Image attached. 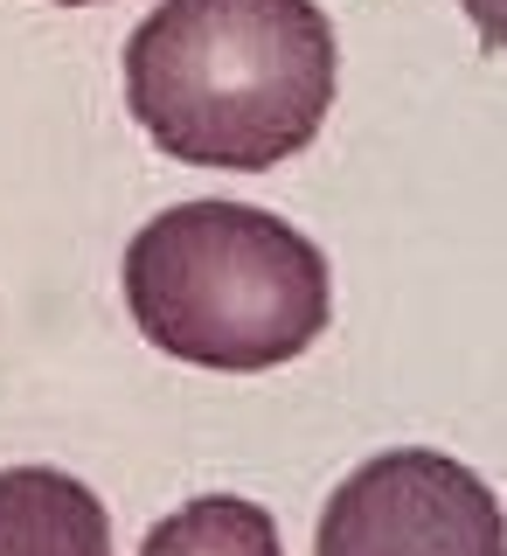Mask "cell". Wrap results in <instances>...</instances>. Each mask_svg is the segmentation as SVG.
I'll list each match as a JSON object with an SVG mask.
<instances>
[{
  "mask_svg": "<svg viewBox=\"0 0 507 556\" xmlns=\"http://www.w3.org/2000/svg\"><path fill=\"white\" fill-rule=\"evenodd\" d=\"M0 556H112V515L77 473L8 466L0 473Z\"/></svg>",
  "mask_w": 507,
  "mask_h": 556,
  "instance_id": "cell-4",
  "label": "cell"
},
{
  "mask_svg": "<svg viewBox=\"0 0 507 556\" xmlns=\"http://www.w3.org/2000/svg\"><path fill=\"white\" fill-rule=\"evenodd\" d=\"M56 8H104V0H56Z\"/></svg>",
  "mask_w": 507,
  "mask_h": 556,
  "instance_id": "cell-6",
  "label": "cell"
},
{
  "mask_svg": "<svg viewBox=\"0 0 507 556\" xmlns=\"http://www.w3.org/2000/svg\"><path fill=\"white\" fill-rule=\"evenodd\" d=\"M126 306L161 355L257 376L327 334L334 286L306 230L251 202L161 208L126 243Z\"/></svg>",
  "mask_w": 507,
  "mask_h": 556,
  "instance_id": "cell-2",
  "label": "cell"
},
{
  "mask_svg": "<svg viewBox=\"0 0 507 556\" xmlns=\"http://www.w3.org/2000/svg\"><path fill=\"white\" fill-rule=\"evenodd\" d=\"M313 556H507L500 501L445 452H376L327 494Z\"/></svg>",
  "mask_w": 507,
  "mask_h": 556,
  "instance_id": "cell-3",
  "label": "cell"
},
{
  "mask_svg": "<svg viewBox=\"0 0 507 556\" xmlns=\"http://www.w3.org/2000/svg\"><path fill=\"white\" fill-rule=\"evenodd\" d=\"M139 556H286V543H278V521L257 501L202 494L188 508H174L167 521H153Z\"/></svg>",
  "mask_w": 507,
  "mask_h": 556,
  "instance_id": "cell-5",
  "label": "cell"
},
{
  "mask_svg": "<svg viewBox=\"0 0 507 556\" xmlns=\"http://www.w3.org/2000/svg\"><path fill=\"white\" fill-rule=\"evenodd\" d=\"M334 22L313 0H161L126 42L139 132L188 167L265 174L334 112Z\"/></svg>",
  "mask_w": 507,
  "mask_h": 556,
  "instance_id": "cell-1",
  "label": "cell"
}]
</instances>
